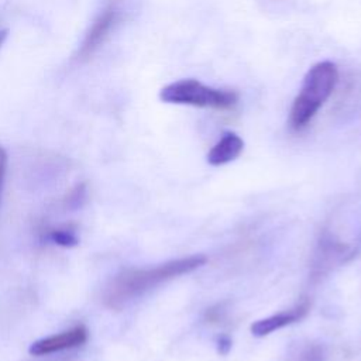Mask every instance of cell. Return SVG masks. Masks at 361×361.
Returning a JSON list of instances; mask_svg holds the SVG:
<instances>
[{"mask_svg": "<svg viewBox=\"0 0 361 361\" xmlns=\"http://www.w3.org/2000/svg\"><path fill=\"white\" fill-rule=\"evenodd\" d=\"M207 262V257L195 254L171 259L149 268H127L118 272L103 292V303L114 310L123 309L155 286L189 274Z\"/></svg>", "mask_w": 361, "mask_h": 361, "instance_id": "1", "label": "cell"}, {"mask_svg": "<svg viewBox=\"0 0 361 361\" xmlns=\"http://www.w3.org/2000/svg\"><path fill=\"white\" fill-rule=\"evenodd\" d=\"M337 82L338 69L336 63L322 61L309 68L289 111L292 128L302 130L312 121L320 107L331 96Z\"/></svg>", "mask_w": 361, "mask_h": 361, "instance_id": "2", "label": "cell"}, {"mask_svg": "<svg viewBox=\"0 0 361 361\" xmlns=\"http://www.w3.org/2000/svg\"><path fill=\"white\" fill-rule=\"evenodd\" d=\"M159 97L165 103L188 104L202 109L230 110L238 102L234 90L206 86L196 79H180L164 86Z\"/></svg>", "mask_w": 361, "mask_h": 361, "instance_id": "3", "label": "cell"}, {"mask_svg": "<svg viewBox=\"0 0 361 361\" xmlns=\"http://www.w3.org/2000/svg\"><path fill=\"white\" fill-rule=\"evenodd\" d=\"M120 21V8L116 0H111L102 11L100 14L94 18L90 28L87 30L78 52H76V59L79 62H86L89 61L97 51L99 48L104 44L113 28L117 25Z\"/></svg>", "mask_w": 361, "mask_h": 361, "instance_id": "4", "label": "cell"}, {"mask_svg": "<svg viewBox=\"0 0 361 361\" xmlns=\"http://www.w3.org/2000/svg\"><path fill=\"white\" fill-rule=\"evenodd\" d=\"M89 338V330L83 324H76L65 331H61L58 334H52L44 338H39L34 341L30 345V354L41 357V355H49L54 353L71 350L83 345Z\"/></svg>", "mask_w": 361, "mask_h": 361, "instance_id": "5", "label": "cell"}, {"mask_svg": "<svg viewBox=\"0 0 361 361\" xmlns=\"http://www.w3.org/2000/svg\"><path fill=\"white\" fill-rule=\"evenodd\" d=\"M309 307H310V303L307 299H305L300 303H298L293 309L283 310L276 314L259 319L251 324V333L255 337H265L279 329H283L289 324H293L302 320L309 312Z\"/></svg>", "mask_w": 361, "mask_h": 361, "instance_id": "6", "label": "cell"}, {"mask_svg": "<svg viewBox=\"0 0 361 361\" xmlns=\"http://www.w3.org/2000/svg\"><path fill=\"white\" fill-rule=\"evenodd\" d=\"M244 149V141L235 133H226L207 152V162L213 166L226 165L240 157Z\"/></svg>", "mask_w": 361, "mask_h": 361, "instance_id": "7", "label": "cell"}, {"mask_svg": "<svg viewBox=\"0 0 361 361\" xmlns=\"http://www.w3.org/2000/svg\"><path fill=\"white\" fill-rule=\"evenodd\" d=\"M48 240L61 247H75L79 243L76 233L68 227L52 228L48 231Z\"/></svg>", "mask_w": 361, "mask_h": 361, "instance_id": "8", "label": "cell"}, {"mask_svg": "<svg viewBox=\"0 0 361 361\" xmlns=\"http://www.w3.org/2000/svg\"><path fill=\"white\" fill-rule=\"evenodd\" d=\"M7 152L6 149L0 145V200H1V193L4 188V180H6V172H7Z\"/></svg>", "mask_w": 361, "mask_h": 361, "instance_id": "9", "label": "cell"}, {"mask_svg": "<svg viewBox=\"0 0 361 361\" xmlns=\"http://www.w3.org/2000/svg\"><path fill=\"white\" fill-rule=\"evenodd\" d=\"M217 348L220 354H227L228 350L231 348V340L227 336H221L217 340Z\"/></svg>", "mask_w": 361, "mask_h": 361, "instance_id": "10", "label": "cell"}, {"mask_svg": "<svg viewBox=\"0 0 361 361\" xmlns=\"http://www.w3.org/2000/svg\"><path fill=\"white\" fill-rule=\"evenodd\" d=\"M7 34H8L7 30H0V48H1V45L4 44V41H6V38H7Z\"/></svg>", "mask_w": 361, "mask_h": 361, "instance_id": "11", "label": "cell"}]
</instances>
